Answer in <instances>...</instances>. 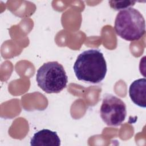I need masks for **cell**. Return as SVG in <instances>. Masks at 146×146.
Returning <instances> with one entry per match:
<instances>
[{
  "mask_svg": "<svg viewBox=\"0 0 146 146\" xmlns=\"http://www.w3.org/2000/svg\"><path fill=\"white\" fill-rule=\"evenodd\" d=\"M100 117L108 126H119L127 115L126 105L119 98L111 94L104 95L100 109Z\"/></svg>",
  "mask_w": 146,
  "mask_h": 146,
  "instance_id": "277c9868",
  "label": "cell"
},
{
  "mask_svg": "<svg viewBox=\"0 0 146 146\" xmlns=\"http://www.w3.org/2000/svg\"><path fill=\"white\" fill-rule=\"evenodd\" d=\"M73 68L78 80L93 84L102 82L107 70L103 54L99 49H90L80 53Z\"/></svg>",
  "mask_w": 146,
  "mask_h": 146,
  "instance_id": "6da1fadb",
  "label": "cell"
},
{
  "mask_svg": "<svg viewBox=\"0 0 146 146\" xmlns=\"http://www.w3.org/2000/svg\"><path fill=\"white\" fill-rule=\"evenodd\" d=\"M114 29L121 38L128 41L137 40L145 34V19L139 10L128 7L117 13Z\"/></svg>",
  "mask_w": 146,
  "mask_h": 146,
  "instance_id": "7a4b0ae2",
  "label": "cell"
},
{
  "mask_svg": "<svg viewBox=\"0 0 146 146\" xmlns=\"http://www.w3.org/2000/svg\"><path fill=\"white\" fill-rule=\"evenodd\" d=\"M38 86L47 94L59 93L67 86L68 77L62 65L58 62L44 63L36 75Z\"/></svg>",
  "mask_w": 146,
  "mask_h": 146,
  "instance_id": "3957f363",
  "label": "cell"
},
{
  "mask_svg": "<svg viewBox=\"0 0 146 146\" xmlns=\"http://www.w3.org/2000/svg\"><path fill=\"white\" fill-rule=\"evenodd\" d=\"M129 95L137 106L146 107V79H139L133 81L129 86Z\"/></svg>",
  "mask_w": 146,
  "mask_h": 146,
  "instance_id": "8992f818",
  "label": "cell"
},
{
  "mask_svg": "<svg viewBox=\"0 0 146 146\" xmlns=\"http://www.w3.org/2000/svg\"><path fill=\"white\" fill-rule=\"evenodd\" d=\"M32 146H59L60 140L57 133L48 129L36 132L30 141Z\"/></svg>",
  "mask_w": 146,
  "mask_h": 146,
  "instance_id": "5b68a950",
  "label": "cell"
},
{
  "mask_svg": "<svg viewBox=\"0 0 146 146\" xmlns=\"http://www.w3.org/2000/svg\"><path fill=\"white\" fill-rule=\"evenodd\" d=\"M111 8L115 10H123L129 7V6H133L136 2V1H110L108 2Z\"/></svg>",
  "mask_w": 146,
  "mask_h": 146,
  "instance_id": "52a82bcc",
  "label": "cell"
}]
</instances>
